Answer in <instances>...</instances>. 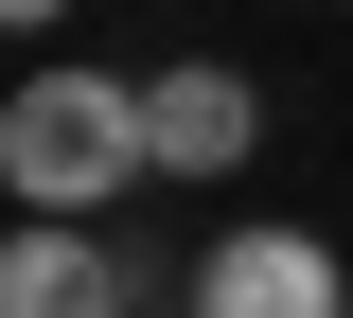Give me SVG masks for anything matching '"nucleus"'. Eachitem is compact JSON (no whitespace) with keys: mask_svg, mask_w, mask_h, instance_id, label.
<instances>
[{"mask_svg":"<svg viewBox=\"0 0 353 318\" xmlns=\"http://www.w3.org/2000/svg\"><path fill=\"white\" fill-rule=\"evenodd\" d=\"M0 18H18V36H53V18H71V0H0Z\"/></svg>","mask_w":353,"mask_h":318,"instance_id":"5","label":"nucleus"},{"mask_svg":"<svg viewBox=\"0 0 353 318\" xmlns=\"http://www.w3.org/2000/svg\"><path fill=\"white\" fill-rule=\"evenodd\" d=\"M141 124H159V177H248L265 89L230 71V53H176V71H141Z\"/></svg>","mask_w":353,"mask_h":318,"instance_id":"4","label":"nucleus"},{"mask_svg":"<svg viewBox=\"0 0 353 318\" xmlns=\"http://www.w3.org/2000/svg\"><path fill=\"white\" fill-rule=\"evenodd\" d=\"M194 318H353V266L318 230H212L194 248Z\"/></svg>","mask_w":353,"mask_h":318,"instance_id":"3","label":"nucleus"},{"mask_svg":"<svg viewBox=\"0 0 353 318\" xmlns=\"http://www.w3.org/2000/svg\"><path fill=\"white\" fill-rule=\"evenodd\" d=\"M0 318H141V266L106 248V212H18V248H0Z\"/></svg>","mask_w":353,"mask_h":318,"instance_id":"2","label":"nucleus"},{"mask_svg":"<svg viewBox=\"0 0 353 318\" xmlns=\"http://www.w3.org/2000/svg\"><path fill=\"white\" fill-rule=\"evenodd\" d=\"M176 318H194V301H176Z\"/></svg>","mask_w":353,"mask_h":318,"instance_id":"6","label":"nucleus"},{"mask_svg":"<svg viewBox=\"0 0 353 318\" xmlns=\"http://www.w3.org/2000/svg\"><path fill=\"white\" fill-rule=\"evenodd\" d=\"M159 177V124H141L124 71H88V53H53V71H18V106H0V195L18 212H106V195Z\"/></svg>","mask_w":353,"mask_h":318,"instance_id":"1","label":"nucleus"}]
</instances>
